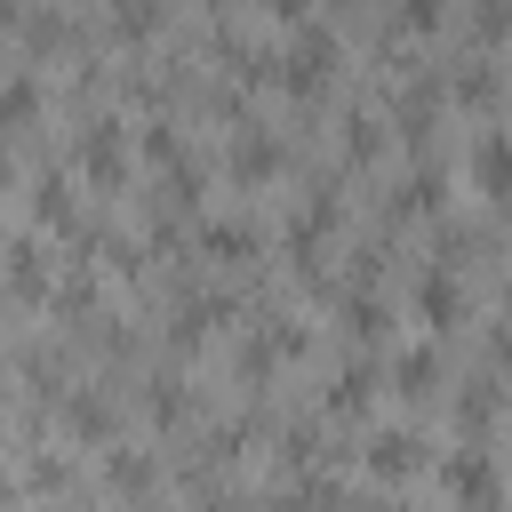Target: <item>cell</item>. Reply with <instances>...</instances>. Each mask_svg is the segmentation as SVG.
I'll return each instance as SVG.
<instances>
[{"mask_svg": "<svg viewBox=\"0 0 512 512\" xmlns=\"http://www.w3.org/2000/svg\"><path fill=\"white\" fill-rule=\"evenodd\" d=\"M72 160H80L88 184H120V176H128V128H120L112 112H96V120L72 136Z\"/></svg>", "mask_w": 512, "mask_h": 512, "instance_id": "cell-1", "label": "cell"}, {"mask_svg": "<svg viewBox=\"0 0 512 512\" xmlns=\"http://www.w3.org/2000/svg\"><path fill=\"white\" fill-rule=\"evenodd\" d=\"M440 480H448V496H456V504H472V512H496V496H504V480H496V456H488L480 440L448 448Z\"/></svg>", "mask_w": 512, "mask_h": 512, "instance_id": "cell-2", "label": "cell"}, {"mask_svg": "<svg viewBox=\"0 0 512 512\" xmlns=\"http://www.w3.org/2000/svg\"><path fill=\"white\" fill-rule=\"evenodd\" d=\"M280 64V80L296 88V96H312V88H328V72H336V32L328 24H304L296 40H288V56H272Z\"/></svg>", "mask_w": 512, "mask_h": 512, "instance_id": "cell-3", "label": "cell"}, {"mask_svg": "<svg viewBox=\"0 0 512 512\" xmlns=\"http://www.w3.org/2000/svg\"><path fill=\"white\" fill-rule=\"evenodd\" d=\"M416 312H424L432 336H448V328L464 320V280H456L448 264H424V272H416Z\"/></svg>", "mask_w": 512, "mask_h": 512, "instance_id": "cell-4", "label": "cell"}, {"mask_svg": "<svg viewBox=\"0 0 512 512\" xmlns=\"http://www.w3.org/2000/svg\"><path fill=\"white\" fill-rule=\"evenodd\" d=\"M0 256H8V264H0L8 296H24V304H32V296H48V256H40V240H8Z\"/></svg>", "mask_w": 512, "mask_h": 512, "instance_id": "cell-5", "label": "cell"}, {"mask_svg": "<svg viewBox=\"0 0 512 512\" xmlns=\"http://www.w3.org/2000/svg\"><path fill=\"white\" fill-rule=\"evenodd\" d=\"M376 384H384V368H376V360H344V368H336V384H328V408H336V416H368Z\"/></svg>", "mask_w": 512, "mask_h": 512, "instance_id": "cell-6", "label": "cell"}, {"mask_svg": "<svg viewBox=\"0 0 512 512\" xmlns=\"http://www.w3.org/2000/svg\"><path fill=\"white\" fill-rule=\"evenodd\" d=\"M40 104H48L40 72H8V80H0V128H8V136H24V128L40 120Z\"/></svg>", "mask_w": 512, "mask_h": 512, "instance_id": "cell-7", "label": "cell"}, {"mask_svg": "<svg viewBox=\"0 0 512 512\" xmlns=\"http://www.w3.org/2000/svg\"><path fill=\"white\" fill-rule=\"evenodd\" d=\"M200 248H208L216 264H248V256H256V224H248V216H208V224H200Z\"/></svg>", "mask_w": 512, "mask_h": 512, "instance_id": "cell-8", "label": "cell"}, {"mask_svg": "<svg viewBox=\"0 0 512 512\" xmlns=\"http://www.w3.org/2000/svg\"><path fill=\"white\" fill-rule=\"evenodd\" d=\"M232 176H240V184H264V176H280V136H264V128L248 136V128H240V136H232Z\"/></svg>", "mask_w": 512, "mask_h": 512, "instance_id": "cell-9", "label": "cell"}, {"mask_svg": "<svg viewBox=\"0 0 512 512\" xmlns=\"http://www.w3.org/2000/svg\"><path fill=\"white\" fill-rule=\"evenodd\" d=\"M504 176H512L504 128H480V144H472V184H480V200H504Z\"/></svg>", "mask_w": 512, "mask_h": 512, "instance_id": "cell-10", "label": "cell"}, {"mask_svg": "<svg viewBox=\"0 0 512 512\" xmlns=\"http://www.w3.org/2000/svg\"><path fill=\"white\" fill-rule=\"evenodd\" d=\"M416 464H424V432L392 424V432H376V440H368V472H416Z\"/></svg>", "mask_w": 512, "mask_h": 512, "instance_id": "cell-11", "label": "cell"}, {"mask_svg": "<svg viewBox=\"0 0 512 512\" xmlns=\"http://www.w3.org/2000/svg\"><path fill=\"white\" fill-rule=\"evenodd\" d=\"M392 384H400L408 400H424V392H440V352H432V344H408V352L392 360Z\"/></svg>", "mask_w": 512, "mask_h": 512, "instance_id": "cell-12", "label": "cell"}, {"mask_svg": "<svg viewBox=\"0 0 512 512\" xmlns=\"http://www.w3.org/2000/svg\"><path fill=\"white\" fill-rule=\"evenodd\" d=\"M32 216L40 224H72V176L64 168H40L32 176Z\"/></svg>", "mask_w": 512, "mask_h": 512, "instance_id": "cell-13", "label": "cell"}, {"mask_svg": "<svg viewBox=\"0 0 512 512\" xmlns=\"http://www.w3.org/2000/svg\"><path fill=\"white\" fill-rule=\"evenodd\" d=\"M64 424H72L80 440H112V400H104V392H72V400H64Z\"/></svg>", "mask_w": 512, "mask_h": 512, "instance_id": "cell-14", "label": "cell"}, {"mask_svg": "<svg viewBox=\"0 0 512 512\" xmlns=\"http://www.w3.org/2000/svg\"><path fill=\"white\" fill-rule=\"evenodd\" d=\"M456 416H464V432H472V440H480V432H488V424H496V384H488V376H472V384H464V392H456Z\"/></svg>", "mask_w": 512, "mask_h": 512, "instance_id": "cell-15", "label": "cell"}, {"mask_svg": "<svg viewBox=\"0 0 512 512\" xmlns=\"http://www.w3.org/2000/svg\"><path fill=\"white\" fill-rule=\"evenodd\" d=\"M440 192H448V176H440V168H408L400 208H408V216H424V208H440Z\"/></svg>", "mask_w": 512, "mask_h": 512, "instance_id": "cell-16", "label": "cell"}, {"mask_svg": "<svg viewBox=\"0 0 512 512\" xmlns=\"http://www.w3.org/2000/svg\"><path fill=\"white\" fill-rule=\"evenodd\" d=\"M344 328H352L360 344H368V336H384V304H376L368 288H352V296H344Z\"/></svg>", "mask_w": 512, "mask_h": 512, "instance_id": "cell-17", "label": "cell"}, {"mask_svg": "<svg viewBox=\"0 0 512 512\" xmlns=\"http://www.w3.org/2000/svg\"><path fill=\"white\" fill-rule=\"evenodd\" d=\"M456 104H496V72H488L480 56H472V64L456 72Z\"/></svg>", "mask_w": 512, "mask_h": 512, "instance_id": "cell-18", "label": "cell"}, {"mask_svg": "<svg viewBox=\"0 0 512 512\" xmlns=\"http://www.w3.org/2000/svg\"><path fill=\"white\" fill-rule=\"evenodd\" d=\"M112 488H152V456H136V448H112Z\"/></svg>", "mask_w": 512, "mask_h": 512, "instance_id": "cell-19", "label": "cell"}, {"mask_svg": "<svg viewBox=\"0 0 512 512\" xmlns=\"http://www.w3.org/2000/svg\"><path fill=\"white\" fill-rule=\"evenodd\" d=\"M344 152L352 160H376V112H352L344 120Z\"/></svg>", "mask_w": 512, "mask_h": 512, "instance_id": "cell-20", "label": "cell"}, {"mask_svg": "<svg viewBox=\"0 0 512 512\" xmlns=\"http://www.w3.org/2000/svg\"><path fill=\"white\" fill-rule=\"evenodd\" d=\"M440 16H448V8H440V0H400V24H408V32H432V24H440Z\"/></svg>", "mask_w": 512, "mask_h": 512, "instance_id": "cell-21", "label": "cell"}, {"mask_svg": "<svg viewBox=\"0 0 512 512\" xmlns=\"http://www.w3.org/2000/svg\"><path fill=\"white\" fill-rule=\"evenodd\" d=\"M264 8H272L280 24H304V8H312V0H264Z\"/></svg>", "mask_w": 512, "mask_h": 512, "instance_id": "cell-22", "label": "cell"}, {"mask_svg": "<svg viewBox=\"0 0 512 512\" xmlns=\"http://www.w3.org/2000/svg\"><path fill=\"white\" fill-rule=\"evenodd\" d=\"M8 176H16V168H8V152H0V192H8Z\"/></svg>", "mask_w": 512, "mask_h": 512, "instance_id": "cell-23", "label": "cell"}, {"mask_svg": "<svg viewBox=\"0 0 512 512\" xmlns=\"http://www.w3.org/2000/svg\"><path fill=\"white\" fill-rule=\"evenodd\" d=\"M384 512H416V504H384Z\"/></svg>", "mask_w": 512, "mask_h": 512, "instance_id": "cell-24", "label": "cell"}, {"mask_svg": "<svg viewBox=\"0 0 512 512\" xmlns=\"http://www.w3.org/2000/svg\"><path fill=\"white\" fill-rule=\"evenodd\" d=\"M208 8H224V0H208Z\"/></svg>", "mask_w": 512, "mask_h": 512, "instance_id": "cell-25", "label": "cell"}, {"mask_svg": "<svg viewBox=\"0 0 512 512\" xmlns=\"http://www.w3.org/2000/svg\"><path fill=\"white\" fill-rule=\"evenodd\" d=\"M56 512H64V504H56Z\"/></svg>", "mask_w": 512, "mask_h": 512, "instance_id": "cell-26", "label": "cell"}]
</instances>
